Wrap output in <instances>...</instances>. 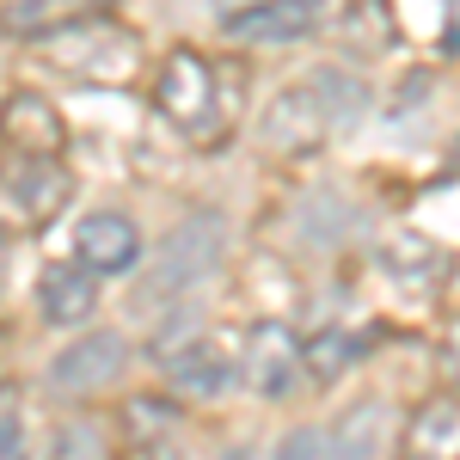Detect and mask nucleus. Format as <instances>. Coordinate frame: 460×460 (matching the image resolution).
<instances>
[{"label":"nucleus","mask_w":460,"mask_h":460,"mask_svg":"<svg viewBox=\"0 0 460 460\" xmlns=\"http://www.w3.org/2000/svg\"><path fill=\"white\" fill-rule=\"evenodd\" d=\"M221 258H227V221H221V215H190L184 227H172V240L154 252L136 301L154 307V301H184V295H197V288L221 270Z\"/></svg>","instance_id":"nucleus-1"},{"label":"nucleus","mask_w":460,"mask_h":460,"mask_svg":"<svg viewBox=\"0 0 460 460\" xmlns=\"http://www.w3.org/2000/svg\"><path fill=\"white\" fill-rule=\"evenodd\" d=\"M154 105L172 123L190 147H209L227 136V105H221V86H215V68L197 56V49H172L166 68L154 80Z\"/></svg>","instance_id":"nucleus-2"},{"label":"nucleus","mask_w":460,"mask_h":460,"mask_svg":"<svg viewBox=\"0 0 460 460\" xmlns=\"http://www.w3.org/2000/svg\"><path fill=\"white\" fill-rule=\"evenodd\" d=\"M37 56L56 62V68H68L74 80H86V86H123V80L136 74V62H142L136 37L117 31V25H99V19L49 25V31L37 37Z\"/></svg>","instance_id":"nucleus-3"},{"label":"nucleus","mask_w":460,"mask_h":460,"mask_svg":"<svg viewBox=\"0 0 460 460\" xmlns=\"http://www.w3.org/2000/svg\"><path fill=\"white\" fill-rule=\"evenodd\" d=\"M332 129H344V117H338L332 99L314 86V74H301L288 93H277L270 111H264V123H258L264 147H277V154H314Z\"/></svg>","instance_id":"nucleus-4"},{"label":"nucleus","mask_w":460,"mask_h":460,"mask_svg":"<svg viewBox=\"0 0 460 460\" xmlns=\"http://www.w3.org/2000/svg\"><path fill=\"white\" fill-rule=\"evenodd\" d=\"M332 19V0H252L221 13V25L240 37V43H301Z\"/></svg>","instance_id":"nucleus-5"},{"label":"nucleus","mask_w":460,"mask_h":460,"mask_svg":"<svg viewBox=\"0 0 460 460\" xmlns=\"http://www.w3.org/2000/svg\"><path fill=\"white\" fill-rule=\"evenodd\" d=\"M123 362H129V344H123L117 332H86V338H74L68 350L49 362V387L86 399V393L111 387V381L123 375Z\"/></svg>","instance_id":"nucleus-6"},{"label":"nucleus","mask_w":460,"mask_h":460,"mask_svg":"<svg viewBox=\"0 0 460 460\" xmlns=\"http://www.w3.org/2000/svg\"><path fill=\"white\" fill-rule=\"evenodd\" d=\"M246 381L258 399H288L295 381H301V344H295V332L277 325V319H264V325H252L246 338Z\"/></svg>","instance_id":"nucleus-7"},{"label":"nucleus","mask_w":460,"mask_h":460,"mask_svg":"<svg viewBox=\"0 0 460 460\" xmlns=\"http://www.w3.org/2000/svg\"><path fill=\"white\" fill-rule=\"evenodd\" d=\"M74 252H80L86 270H99V277H123V270H136V258H142V234H136L129 215L99 209V215H86V221L74 227Z\"/></svg>","instance_id":"nucleus-8"},{"label":"nucleus","mask_w":460,"mask_h":460,"mask_svg":"<svg viewBox=\"0 0 460 460\" xmlns=\"http://www.w3.org/2000/svg\"><path fill=\"white\" fill-rule=\"evenodd\" d=\"M62 203H68V172L49 154H25V166L13 160V172H6V215L13 221H49Z\"/></svg>","instance_id":"nucleus-9"},{"label":"nucleus","mask_w":460,"mask_h":460,"mask_svg":"<svg viewBox=\"0 0 460 460\" xmlns=\"http://www.w3.org/2000/svg\"><path fill=\"white\" fill-rule=\"evenodd\" d=\"M381 270L399 288H442L448 283V252L429 234H418V227H399V234L381 240Z\"/></svg>","instance_id":"nucleus-10"},{"label":"nucleus","mask_w":460,"mask_h":460,"mask_svg":"<svg viewBox=\"0 0 460 460\" xmlns=\"http://www.w3.org/2000/svg\"><path fill=\"white\" fill-rule=\"evenodd\" d=\"M405 460H460V399L442 393L411 411L405 424Z\"/></svg>","instance_id":"nucleus-11"},{"label":"nucleus","mask_w":460,"mask_h":460,"mask_svg":"<svg viewBox=\"0 0 460 460\" xmlns=\"http://www.w3.org/2000/svg\"><path fill=\"white\" fill-rule=\"evenodd\" d=\"M99 270H86V264H56V270H43V283H37V307L49 325H80V319L93 314V301H99V283H93Z\"/></svg>","instance_id":"nucleus-12"},{"label":"nucleus","mask_w":460,"mask_h":460,"mask_svg":"<svg viewBox=\"0 0 460 460\" xmlns=\"http://www.w3.org/2000/svg\"><path fill=\"white\" fill-rule=\"evenodd\" d=\"M166 375H172V393H184V399H215V393H227V381H234L227 356L215 350V344H184V350H172L166 356Z\"/></svg>","instance_id":"nucleus-13"},{"label":"nucleus","mask_w":460,"mask_h":460,"mask_svg":"<svg viewBox=\"0 0 460 460\" xmlns=\"http://www.w3.org/2000/svg\"><path fill=\"white\" fill-rule=\"evenodd\" d=\"M6 129H13V147L25 142V154H56L62 147V117H56L49 99H37V93H19L6 105Z\"/></svg>","instance_id":"nucleus-14"},{"label":"nucleus","mask_w":460,"mask_h":460,"mask_svg":"<svg viewBox=\"0 0 460 460\" xmlns=\"http://www.w3.org/2000/svg\"><path fill=\"white\" fill-rule=\"evenodd\" d=\"M381 455V405H356L332 436V460H375Z\"/></svg>","instance_id":"nucleus-15"},{"label":"nucleus","mask_w":460,"mask_h":460,"mask_svg":"<svg viewBox=\"0 0 460 460\" xmlns=\"http://www.w3.org/2000/svg\"><path fill=\"white\" fill-rule=\"evenodd\" d=\"M99 6H111V0H25V6L6 13V25H13L19 37H43V31H49V19L68 25V13L80 19V13H99Z\"/></svg>","instance_id":"nucleus-16"},{"label":"nucleus","mask_w":460,"mask_h":460,"mask_svg":"<svg viewBox=\"0 0 460 460\" xmlns=\"http://www.w3.org/2000/svg\"><path fill=\"white\" fill-rule=\"evenodd\" d=\"M362 350L350 332H319L314 344H307V368H314V381H332V375H344V362Z\"/></svg>","instance_id":"nucleus-17"},{"label":"nucleus","mask_w":460,"mask_h":460,"mask_svg":"<svg viewBox=\"0 0 460 460\" xmlns=\"http://www.w3.org/2000/svg\"><path fill=\"white\" fill-rule=\"evenodd\" d=\"M129 418H136V436H142V442H154V436H166V429L178 424V411L160 405V399H129Z\"/></svg>","instance_id":"nucleus-18"},{"label":"nucleus","mask_w":460,"mask_h":460,"mask_svg":"<svg viewBox=\"0 0 460 460\" xmlns=\"http://www.w3.org/2000/svg\"><path fill=\"white\" fill-rule=\"evenodd\" d=\"M270 460H332V436H319V429H288L283 448Z\"/></svg>","instance_id":"nucleus-19"},{"label":"nucleus","mask_w":460,"mask_h":460,"mask_svg":"<svg viewBox=\"0 0 460 460\" xmlns=\"http://www.w3.org/2000/svg\"><path fill=\"white\" fill-rule=\"evenodd\" d=\"M190 332H197V314H178V319H166V332H154V356L166 362L172 350H184V344H197Z\"/></svg>","instance_id":"nucleus-20"},{"label":"nucleus","mask_w":460,"mask_h":460,"mask_svg":"<svg viewBox=\"0 0 460 460\" xmlns=\"http://www.w3.org/2000/svg\"><path fill=\"white\" fill-rule=\"evenodd\" d=\"M0 455H6V460H25V448H19V405H13V393H6V411H0Z\"/></svg>","instance_id":"nucleus-21"},{"label":"nucleus","mask_w":460,"mask_h":460,"mask_svg":"<svg viewBox=\"0 0 460 460\" xmlns=\"http://www.w3.org/2000/svg\"><path fill=\"white\" fill-rule=\"evenodd\" d=\"M442 368H448V375L460 381V314L448 319V338H442Z\"/></svg>","instance_id":"nucleus-22"},{"label":"nucleus","mask_w":460,"mask_h":460,"mask_svg":"<svg viewBox=\"0 0 460 460\" xmlns=\"http://www.w3.org/2000/svg\"><path fill=\"white\" fill-rule=\"evenodd\" d=\"M442 49L460 56V0H448V31H442Z\"/></svg>","instance_id":"nucleus-23"},{"label":"nucleus","mask_w":460,"mask_h":460,"mask_svg":"<svg viewBox=\"0 0 460 460\" xmlns=\"http://www.w3.org/2000/svg\"><path fill=\"white\" fill-rule=\"evenodd\" d=\"M455 166H460V142H455Z\"/></svg>","instance_id":"nucleus-24"}]
</instances>
